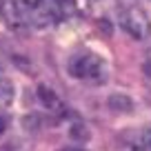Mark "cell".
<instances>
[{"label": "cell", "instance_id": "1", "mask_svg": "<svg viewBox=\"0 0 151 151\" xmlns=\"http://www.w3.org/2000/svg\"><path fill=\"white\" fill-rule=\"evenodd\" d=\"M67 71L76 80H87V82H104L107 78V67L104 60L98 53L91 51H80L67 60Z\"/></svg>", "mask_w": 151, "mask_h": 151}, {"label": "cell", "instance_id": "2", "mask_svg": "<svg viewBox=\"0 0 151 151\" xmlns=\"http://www.w3.org/2000/svg\"><path fill=\"white\" fill-rule=\"evenodd\" d=\"M118 20L120 27L136 40H145L151 38V20L147 16V11L142 7H138L136 2H127L118 9Z\"/></svg>", "mask_w": 151, "mask_h": 151}, {"label": "cell", "instance_id": "3", "mask_svg": "<svg viewBox=\"0 0 151 151\" xmlns=\"http://www.w3.org/2000/svg\"><path fill=\"white\" fill-rule=\"evenodd\" d=\"M107 107L116 113H131L136 104H133V100L127 93H111L107 98Z\"/></svg>", "mask_w": 151, "mask_h": 151}, {"label": "cell", "instance_id": "4", "mask_svg": "<svg viewBox=\"0 0 151 151\" xmlns=\"http://www.w3.org/2000/svg\"><path fill=\"white\" fill-rule=\"evenodd\" d=\"M38 100H40V104H42L45 109H49V111H58V109L62 107L60 98L56 96V91L49 89L47 85H40V87H38Z\"/></svg>", "mask_w": 151, "mask_h": 151}, {"label": "cell", "instance_id": "5", "mask_svg": "<svg viewBox=\"0 0 151 151\" xmlns=\"http://www.w3.org/2000/svg\"><path fill=\"white\" fill-rule=\"evenodd\" d=\"M14 98H16L14 85H11V82H7V80H0V104H2V107H7V104L14 102Z\"/></svg>", "mask_w": 151, "mask_h": 151}, {"label": "cell", "instance_id": "6", "mask_svg": "<svg viewBox=\"0 0 151 151\" xmlns=\"http://www.w3.org/2000/svg\"><path fill=\"white\" fill-rule=\"evenodd\" d=\"M69 136L73 138V140H78V142H87L91 133H89V129H87L85 124L76 122V124H71V129H69Z\"/></svg>", "mask_w": 151, "mask_h": 151}, {"label": "cell", "instance_id": "7", "mask_svg": "<svg viewBox=\"0 0 151 151\" xmlns=\"http://www.w3.org/2000/svg\"><path fill=\"white\" fill-rule=\"evenodd\" d=\"M53 5L60 14H73L76 11V2L73 0H53Z\"/></svg>", "mask_w": 151, "mask_h": 151}, {"label": "cell", "instance_id": "8", "mask_svg": "<svg viewBox=\"0 0 151 151\" xmlns=\"http://www.w3.org/2000/svg\"><path fill=\"white\" fill-rule=\"evenodd\" d=\"M138 151H151V127L145 129L140 136V149Z\"/></svg>", "mask_w": 151, "mask_h": 151}, {"label": "cell", "instance_id": "9", "mask_svg": "<svg viewBox=\"0 0 151 151\" xmlns=\"http://www.w3.org/2000/svg\"><path fill=\"white\" fill-rule=\"evenodd\" d=\"M14 2L20 7V9H36L42 0H14Z\"/></svg>", "mask_w": 151, "mask_h": 151}, {"label": "cell", "instance_id": "10", "mask_svg": "<svg viewBox=\"0 0 151 151\" xmlns=\"http://www.w3.org/2000/svg\"><path fill=\"white\" fill-rule=\"evenodd\" d=\"M147 71L151 73V49L147 51Z\"/></svg>", "mask_w": 151, "mask_h": 151}, {"label": "cell", "instance_id": "11", "mask_svg": "<svg viewBox=\"0 0 151 151\" xmlns=\"http://www.w3.org/2000/svg\"><path fill=\"white\" fill-rule=\"evenodd\" d=\"M5 127H7V124H5V118L0 116V136H2V131H5Z\"/></svg>", "mask_w": 151, "mask_h": 151}, {"label": "cell", "instance_id": "12", "mask_svg": "<svg viewBox=\"0 0 151 151\" xmlns=\"http://www.w3.org/2000/svg\"><path fill=\"white\" fill-rule=\"evenodd\" d=\"M65 151H85V149H65Z\"/></svg>", "mask_w": 151, "mask_h": 151}]
</instances>
